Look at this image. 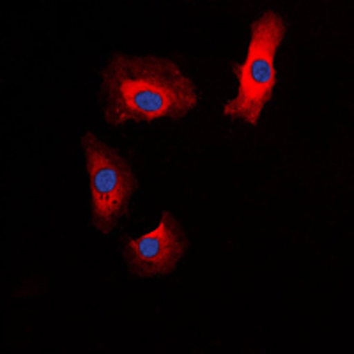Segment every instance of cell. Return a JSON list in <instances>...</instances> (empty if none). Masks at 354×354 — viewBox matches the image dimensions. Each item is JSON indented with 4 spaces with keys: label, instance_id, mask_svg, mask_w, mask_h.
<instances>
[{
    "label": "cell",
    "instance_id": "cell-1",
    "mask_svg": "<svg viewBox=\"0 0 354 354\" xmlns=\"http://www.w3.org/2000/svg\"><path fill=\"white\" fill-rule=\"evenodd\" d=\"M103 119L112 128L181 121L198 106L197 85L177 62L160 55L113 53L101 71Z\"/></svg>",
    "mask_w": 354,
    "mask_h": 354
},
{
    "label": "cell",
    "instance_id": "cell-2",
    "mask_svg": "<svg viewBox=\"0 0 354 354\" xmlns=\"http://www.w3.org/2000/svg\"><path fill=\"white\" fill-rule=\"evenodd\" d=\"M287 34L282 15L268 9L250 24V41L243 62H230L239 87L232 100L225 101L221 113L259 126L266 105L273 100L277 87V53Z\"/></svg>",
    "mask_w": 354,
    "mask_h": 354
},
{
    "label": "cell",
    "instance_id": "cell-3",
    "mask_svg": "<svg viewBox=\"0 0 354 354\" xmlns=\"http://www.w3.org/2000/svg\"><path fill=\"white\" fill-rule=\"evenodd\" d=\"M80 145L91 192V225L109 236L129 214V204L138 189V177L128 160L96 133L85 131Z\"/></svg>",
    "mask_w": 354,
    "mask_h": 354
},
{
    "label": "cell",
    "instance_id": "cell-4",
    "mask_svg": "<svg viewBox=\"0 0 354 354\" xmlns=\"http://www.w3.org/2000/svg\"><path fill=\"white\" fill-rule=\"evenodd\" d=\"M188 248L189 239L181 221L170 211H163L153 230L140 238L126 239L122 257L133 277L149 280L172 274Z\"/></svg>",
    "mask_w": 354,
    "mask_h": 354
}]
</instances>
